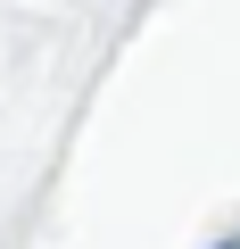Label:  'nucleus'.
Wrapping results in <instances>:
<instances>
[{"instance_id": "obj_1", "label": "nucleus", "mask_w": 240, "mask_h": 249, "mask_svg": "<svg viewBox=\"0 0 240 249\" xmlns=\"http://www.w3.org/2000/svg\"><path fill=\"white\" fill-rule=\"evenodd\" d=\"M215 249H240V232H224V241H215Z\"/></svg>"}]
</instances>
